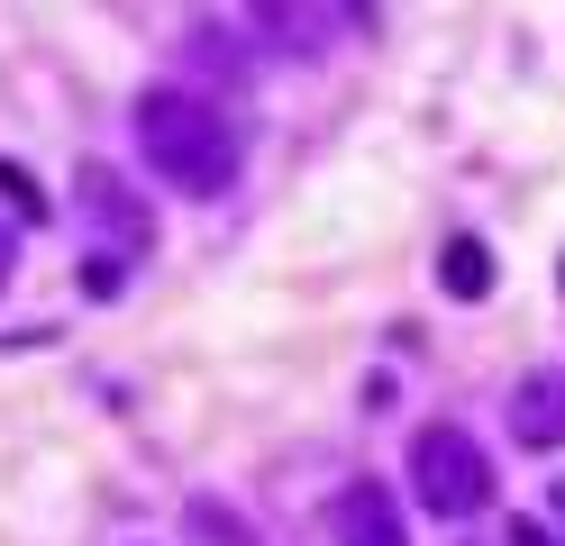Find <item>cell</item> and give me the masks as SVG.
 Masks as SVG:
<instances>
[{
    "label": "cell",
    "instance_id": "cell-1",
    "mask_svg": "<svg viewBox=\"0 0 565 546\" xmlns=\"http://www.w3.org/2000/svg\"><path fill=\"white\" fill-rule=\"evenodd\" d=\"M137 146H147V164L192 201H220L237 182V128H228V109L201 100V92H147L137 100Z\"/></svg>",
    "mask_w": 565,
    "mask_h": 546
},
{
    "label": "cell",
    "instance_id": "cell-5",
    "mask_svg": "<svg viewBox=\"0 0 565 546\" xmlns=\"http://www.w3.org/2000/svg\"><path fill=\"white\" fill-rule=\"evenodd\" d=\"M511 437L520 447H565V374H520L511 383Z\"/></svg>",
    "mask_w": 565,
    "mask_h": 546
},
{
    "label": "cell",
    "instance_id": "cell-4",
    "mask_svg": "<svg viewBox=\"0 0 565 546\" xmlns=\"http://www.w3.org/2000/svg\"><path fill=\"white\" fill-rule=\"evenodd\" d=\"M329 528H338V546H411L402 537V501L383 483H347L329 501Z\"/></svg>",
    "mask_w": 565,
    "mask_h": 546
},
{
    "label": "cell",
    "instance_id": "cell-8",
    "mask_svg": "<svg viewBox=\"0 0 565 546\" xmlns=\"http://www.w3.org/2000/svg\"><path fill=\"white\" fill-rule=\"evenodd\" d=\"M0 192H10V210L28 218V228H38V218H46V201H38V182H28L19 164H0Z\"/></svg>",
    "mask_w": 565,
    "mask_h": 546
},
{
    "label": "cell",
    "instance_id": "cell-2",
    "mask_svg": "<svg viewBox=\"0 0 565 546\" xmlns=\"http://www.w3.org/2000/svg\"><path fill=\"white\" fill-rule=\"evenodd\" d=\"M411 483H419V501H429L438 520H475V510L492 501V464H483V447L456 419H429L411 437Z\"/></svg>",
    "mask_w": 565,
    "mask_h": 546
},
{
    "label": "cell",
    "instance_id": "cell-9",
    "mask_svg": "<svg viewBox=\"0 0 565 546\" xmlns=\"http://www.w3.org/2000/svg\"><path fill=\"white\" fill-rule=\"evenodd\" d=\"M83 291H92V301H110V291H119V255H83Z\"/></svg>",
    "mask_w": 565,
    "mask_h": 546
},
{
    "label": "cell",
    "instance_id": "cell-12",
    "mask_svg": "<svg viewBox=\"0 0 565 546\" xmlns=\"http://www.w3.org/2000/svg\"><path fill=\"white\" fill-rule=\"evenodd\" d=\"M556 510H565V483H556Z\"/></svg>",
    "mask_w": 565,
    "mask_h": 546
},
{
    "label": "cell",
    "instance_id": "cell-7",
    "mask_svg": "<svg viewBox=\"0 0 565 546\" xmlns=\"http://www.w3.org/2000/svg\"><path fill=\"white\" fill-rule=\"evenodd\" d=\"M192 537H220V546H256V528H246L237 510H220V501H192Z\"/></svg>",
    "mask_w": 565,
    "mask_h": 546
},
{
    "label": "cell",
    "instance_id": "cell-11",
    "mask_svg": "<svg viewBox=\"0 0 565 546\" xmlns=\"http://www.w3.org/2000/svg\"><path fill=\"white\" fill-rule=\"evenodd\" d=\"M10 274H19V237L0 228V291H10Z\"/></svg>",
    "mask_w": 565,
    "mask_h": 546
},
{
    "label": "cell",
    "instance_id": "cell-6",
    "mask_svg": "<svg viewBox=\"0 0 565 546\" xmlns=\"http://www.w3.org/2000/svg\"><path fill=\"white\" fill-rule=\"evenodd\" d=\"M438 282L456 291V301H483V291H492V246L483 237H447L438 246Z\"/></svg>",
    "mask_w": 565,
    "mask_h": 546
},
{
    "label": "cell",
    "instance_id": "cell-10",
    "mask_svg": "<svg viewBox=\"0 0 565 546\" xmlns=\"http://www.w3.org/2000/svg\"><path fill=\"white\" fill-rule=\"evenodd\" d=\"M511 546H565L556 528H539V520H511Z\"/></svg>",
    "mask_w": 565,
    "mask_h": 546
},
{
    "label": "cell",
    "instance_id": "cell-3",
    "mask_svg": "<svg viewBox=\"0 0 565 546\" xmlns=\"http://www.w3.org/2000/svg\"><path fill=\"white\" fill-rule=\"evenodd\" d=\"M74 192H83V218H100V228H110V246H100V255H119V265H128V255H156V210L137 201L110 164H83Z\"/></svg>",
    "mask_w": 565,
    "mask_h": 546
}]
</instances>
